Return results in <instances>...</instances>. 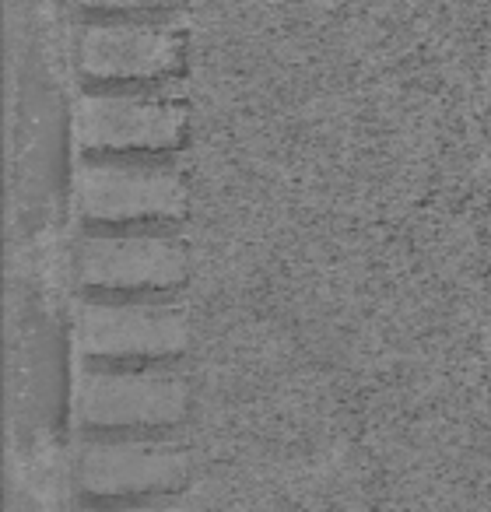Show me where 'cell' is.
I'll return each instance as SVG.
<instances>
[{
	"label": "cell",
	"instance_id": "6da1fadb",
	"mask_svg": "<svg viewBox=\"0 0 491 512\" xmlns=\"http://www.w3.org/2000/svg\"><path fill=\"white\" fill-rule=\"evenodd\" d=\"M74 411L92 432L165 428L190 411V383L172 369L85 365L74 379Z\"/></svg>",
	"mask_w": 491,
	"mask_h": 512
},
{
	"label": "cell",
	"instance_id": "7a4b0ae2",
	"mask_svg": "<svg viewBox=\"0 0 491 512\" xmlns=\"http://www.w3.org/2000/svg\"><path fill=\"white\" fill-rule=\"evenodd\" d=\"M183 102H176L172 85L165 92H134V88H99L81 95L74 130L78 144L95 155H127V151H169L186 137Z\"/></svg>",
	"mask_w": 491,
	"mask_h": 512
},
{
	"label": "cell",
	"instance_id": "3957f363",
	"mask_svg": "<svg viewBox=\"0 0 491 512\" xmlns=\"http://www.w3.org/2000/svg\"><path fill=\"white\" fill-rule=\"evenodd\" d=\"M183 60V32L176 18L102 15L78 29V67L92 81H162Z\"/></svg>",
	"mask_w": 491,
	"mask_h": 512
},
{
	"label": "cell",
	"instance_id": "277c9868",
	"mask_svg": "<svg viewBox=\"0 0 491 512\" xmlns=\"http://www.w3.org/2000/svg\"><path fill=\"white\" fill-rule=\"evenodd\" d=\"M74 200L78 211L99 225L169 221L186 211V183L169 165L92 158L78 169Z\"/></svg>",
	"mask_w": 491,
	"mask_h": 512
},
{
	"label": "cell",
	"instance_id": "5b68a950",
	"mask_svg": "<svg viewBox=\"0 0 491 512\" xmlns=\"http://www.w3.org/2000/svg\"><path fill=\"white\" fill-rule=\"evenodd\" d=\"M78 278L92 292H165L190 278V253L162 232H92L78 242Z\"/></svg>",
	"mask_w": 491,
	"mask_h": 512
},
{
	"label": "cell",
	"instance_id": "8992f818",
	"mask_svg": "<svg viewBox=\"0 0 491 512\" xmlns=\"http://www.w3.org/2000/svg\"><path fill=\"white\" fill-rule=\"evenodd\" d=\"M74 341L81 355L102 362L123 358H172L190 344V320L165 302L92 299L78 306Z\"/></svg>",
	"mask_w": 491,
	"mask_h": 512
},
{
	"label": "cell",
	"instance_id": "52a82bcc",
	"mask_svg": "<svg viewBox=\"0 0 491 512\" xmlns=\"http://www.w3.org/2000/svg\"><path fill=\"white\" fill-rule=\"evenodd\" d=\"M190 477V456L183 446L165 439H88L78 453V484L88 495H151L183 488Z\"/></svg>",
	"mask_w": 491,
	"mask_h": 512
},
{
	"label": "cell",
	"instance_id": "ba28073f",
	"mask_svg": "<svg viewBox=\"0 0 491 512\" xmlns=\"http://www.w3.org/2000/svg\"><path fill=\"white\" fill-rule=\"evenodd\" d=\"M74 4L92 15H155V11H172L179 0H74Z\"/></svg>",
	"mask_w": 491,
	"mask_h": 512
}]
</instances>
